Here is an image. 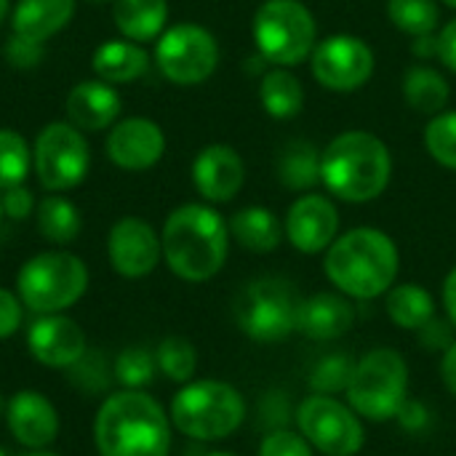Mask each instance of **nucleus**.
<instances>
[{"mask_svg": "<svg viewBox=\"0 0 456 456\" xmlns=\"http://www.w3.org/2000/svg\"><path fill=\"white\" fill-rule=\"evenodd\" d=\"M5 13H8V0H0V21L5 19Z\"/></svg>", "mask_w": 456, "mask_h": 456, "instance_id": "09e8293b", "label": "nucleus"}, {"mask_svg": "<svg viewBox=\"0 0 456 456\" xmlns=\"http://www.w3.org/2000/svg\"><path fill=\"white\" fill-rule=\"evenodd\" d=\"M155 371L158 361L147 347H126L112 363L115 382L123 385V390H144L155 379Z\"/></svg>", "mask_w": 456, "mask_h": 456, "instance_id": "72a5a7b5", "label": "nucleus"}, {"mask_svg": "<svg viewBox=\"0 0 456 456\" xmlns=\"http://www.w3.org/2000/svg\"><path fill=\"white\" fill-rule=\"evenodd\" d=\"M5 422L16 444L29 452H43L59 436L56 406L37 390H19L5 403Z\"/></svg>", "mask_w": 456, "mask_h": 456, "instance_id": "a211bd4d", "label": "nucleus"}, {"mask_svg": "<svg viewBox=\"0 0 456 456\" xmlns=\"http://www.w3.org/2000/svg\"><path fill=\"white\" fill-rule=\"evenodd\" d=\"M393 179L387 144L369 131H345L321 152V184L345 203L377 200Z\"/></svg>", "mask_w": 456, "mask_h": 456, "instance_id": "20e7f679", "label": "nucleus"}, {"mask_svg": "<svg viewBox=\"0 0 456 456\" xmlns=\"http://www.w3.org/2000/svg\"><path fill=\"white\" fill-rule=\"evenodd\" d=\"M21 299L19 294L0 286V342L11 339L21 326Z\"/></svg>", "mask_w": 456, "mask_h": 456, "instance_id": "a19ab883", "label": "nucleus"}, {"mask_svg": "<svg viewBox=\"0 0 456 456\" xmlns=\"http://www.w3.org/2000/svg\"><path fill=\"white\" fill-rule=\"evenodd\" d=\"M444 3H446L449 8H456V0H444Z\"/></svg>", "mask_w": 456, "mask_h": 456, "instance_id": "603ef678", "label": "nucleus"}, {"mask_svg": "<svg viewBox=\"0 0 456 456\" xmlns=\"http://www.w3.org/2000/svg\"><path fill=\"white\" fill-rule=\"evenodd\" d=\"M5 59L16 69H32L43 59V43L13 32L5 43Z\"/></svg>", "mask_w": 456, "mask_h": 456, "instance_id": "58836bf2", "label": "nucleus"}, {"mask_svg": "<svg viewBox=\"0 0 456 456\" xmlns=\"http://www.w3.org/2000/svg\"><path fill=\"white\" fill-rule=\"evenodd\" d=\"M278 182L294 192H307L321 184V150L313 142L294 139L278 155Z\"/></svg>", "mask_w": 456, "mask_h": 456, "instance_id": "cd10ccee", "label": "nucleus"}, {"mask_svg": "<svg viewBox=\"0 0 456 456\" xmlns=\"http://www.w3.org/2000/svg\"><path fill=\"white\" fill-rule=\"evenodd\" d=\"M32 152L16 131L0 128V190L16 187L27 179Z\"/></svg>", "mask_w": 456, "mask_h": 456, "instance_id": "f704fd0d", "label": "nucleus"}, {"mask_svg": "<svg viewBox=\"0 0 456 456\" xmlns=\"http://www.w3.org/2000/svg\"><path fill=\"white\" fill-rule=\"evenodd\" d=\"M37 230L48 243H72L80 232V211L61 195H48L37 206Z\"/></svg>", "mask_w": 456, "mask_h": 456, "instance_id": "c756f323", "label": "nucleus"}, {"mask_svg": "<svg viewBox=\"0 0 456 456\" xmlns=\"http://www.w3.org/2000/svg\"><path fill=\"white\" fill-rule=\"evenodd\" d=\"M0 206H3V214L11 219H27L35 211V198L24 184H16V187L3 190Z\"/></svg>", "mask_w": 456, "mask_h": 456, "instance_id": "79ce46f5", "label": "nucleus"}, {"mask_svg": "<svg viewBox=\"0 0 456 456\" xmlns=\"http://www.w3.org/2000/svg\"><path fill=\"white\" fill-rule=\"evenodd\" d=\"M444 310L449 323L456 329V267L449 270L446 281H444Z\"/></svg>", "mask_w": 456, "mask_h": 456, "instance_id": "49530a36", "label": "nucleus"}, {"mask_svg": "<svg viewBox=\"0 0 456 456\" xmlns=\"http://www.w3.org/2000/svg\"><path fill=\"white\" fill-rule=\"evenodd\" d=\"M3 409H5V403H3V398H0V411H3Z\"/></svg>", "mask_w": 456, "mask_h": 456, "instance_id": "864d4df0", "label": "nucleus"}, {"mask_svg": "<svg viewBox=\"0 0 456 456\" xmlns=\"http://www.w3.org/2000/svg\"><path fill=\"white\" fill-rule=\"evenodd\" d=\"M401 254L395 240L377 227H355L326 248L323 273L350 299L385 297L398 278Z\"/></svg>", "mask_w": 456, "mask_h": 456, "instance_id": "f03ea898", "label": "nucleus"}, {"mask_svg": "<svg viewBox=\"0 0 456 456\" xmlns=\"http://www.w3.org/2000/svg\"><path fill=\"white\" fill-rule=\"evenodd\" d=\"M355 371V358L347 353L323 355L307 374V385L315 395H339L347 393Z\"/></svg>", "mask_w": 456, "mask_h": 456, "instance_id": "2f4dec72", "label": "nucleus"}, {"mask_svg": "<svg viewBox=\"0 0 456 456\" xmlns=\"http://www.w3.org/2000/svg\"><path fill=\"white\" fill-rule=\"evenodd\" d=\"M120 115V94L104 80H83L67 96V118L80 131L110 128Z\"/></svg>", "mask_w": 456, "mask_h": 456, "instance_id": "412c9836", "label": "nucleus"}, {"mask_svg": "<svg viewBox=\"0 0 456 456\" xmlns=\"http://www.w3.org/2000/svg\"><path fill=\"white\" fill-rule=\"evenodd\" d=\"M88 267L69 251H43L27 259L16 275V294L35 315L64 313L83 299Z\"/></svg>", "mask_w": 456, "mask_h": 456, "instance_id": "423d86ee", "label": "nucleus"}, {"mask_svg": "<svg viewBox=\"0 0 456 456\" xmlns=\"http://www.w3.org/2000/svg\"><path fill=\"white\" fill-rule=\"evenodd\" d=\"M294 419L302 438L321 454L355 456L366 444L363 419L350 403H342L334 395H307L297 406Z\"/></svg>", "mask_w": 456, "mask_h": 456, "instance_id": "9d476101", "label": "nucleus"}, {"mask_svg": "<svg viewBox=\"0 0 456 456\" xmlns=\"http://www.w3.org/2000/svg\"><path fill=\"white\" fill-rule=\"evenodd\" d=\"M449 96H452L449 80L438 69L425 67V64H414V67L406 69V75H403V99L414 112H422V115L433 118V115L446 110Z\"/></svg>", "mask_w": 456, "mask_h": 456, "instance_id": "c85d7f7f", "label": "nucleus"}, {"mask_svg": "<svg viewBox=\"0 0 456 456\" xmlns=\"http://www.w3.org/2000/svg\"><path fill=\"white\" fill-rule=\"evenodd\" d=\"M438 59L456 72V19L438 32Z\"/></svg>", "mask_w": 456, "mask_h": 456, "instance_id": "c03bdc74", "label": "nucleus"}, {"mask_svg": "<svg viewBox=\"0 0 456 456\" xmlns=\"http://www.w3.org/2000/svg\"><path fill=\"white\" fill-rule=\"evenodd\" d=\"M155 61L171 83L198 86L214 75L219 64V45L206 27L184 21L163 29L155 45Z\"/></svg>", "mask_w": 456, "mask_h": 456, "instance_id": "9b49d317", "label": "nucleus"}, {"mask_svg": "<svg viewBox=\"0 0 456 456\" xmlns=\"http://www.w3.org/2000/svg\"><path fill=\"white\" fill-rule=\"evenodd\" d=\"M387 318L406 331H419L436 318V299L419 283H398L385 294Z\"/></svg>", "mask_w": 456, "mask_h": 456, "instance_id": "a878e982", "label": "nucleus"}, {"mask_svg": "<svg viewBox=\"0 0 456 456\" xmlns=\"http://www.w3.org/2000/svg\"><path fill=\"white\" fill-rule=\"evenodd\" d=\"M32 163L40 184L48 192H64L77 187L88 174V144L72 123H48L32 147Z\"/></svg>", "mask_w": 456, "mask_h": 456, "instance_id": "f8f14e48", "label": "nucleus"}, {"mask_svg": "<svg viewBox=\"0 0 456 456\" xmlns=\"http://www.w3.org/2000/svg\"><path fill=\"white\" fill-rule=\"evenodd\" d=\"M227 227H230V238H235L246 251H254V254L275 251L286 235L281 219L265 206H246L235 211Z\"/></svg>", "mask_w": 456, "mask_h": 456, "instance_id": "5701e85b", "label": "nucleus"}, {"mask_svg": "<svg viewBox=\"0 0 456 456\" xmlns=\"http://www.w3.org/2000/svg\"><path fill=\"white\" fill-rule=\"evenodd\" d=\"M259 456H313V446L302 438V433L278 428L262 438Z\"/></svg>", "mask_w": 456, "mask_h": 456, "instance_id": "e433bc0d", "label": "nucleus"}, {"mask_svg": "<svg viewBox=\"0 0 456 456\" xmlns=\"http://www.w3.org/2000/svg\"><path fill=\"white\" fill-rule=\"evenodd\" d=\"M425 150L438 166L456 171V112L444 110L430 118L425 128Z\"/></svg>", "mask_w": 456, "mask_h": 456, "instance_id": "c9c22d12", "label": "nucleus"}, {"mask_svg": "<svg viewBox=\"0 0 456 456\" xmlns=\"http://www.w3.org/2000/svg\"><path fill=\"white\" fill-rule=\"evenodd\" d=\"M387 19L401 32L422 37L436 35L441 24V8L436 0H387Z\"/></svg>", "mask_w": 456, "mask_h": 456, "instance_id": "7c9ffc66", "label": "nucleus"}, {"mask_svg": "<svg viewBox=\"0 0 456 456\" xmlns=\"http://www.w3.org/2000/svg\"><path fill=\"white\" fill-rule=\"evenodd\" d=\"M168 270L187 283L211 281L227 262L230 227L219 211L203 203L174 208L160 232Z\"/></svg>", "mask_w": 456, "mask_h": 456, "instance_id": "7ed1b4c3", "label": "nucleus"}, {"mask_svg": "<svg viewBox=\"0 0 456 456\" xmlns=\"http://www.w3.org/2000/svg\"><path fill=\"white\" fill-rule=\"evenodd\" d=\"M246 182L243 158L230 144H208L195 155L192 184L208 203H230Z\"/></svg>", "mask_w": 456, "mask_h": 456, "instance_id": "6ab92c4d", "label": "nucleus"}, {"mask_svg": "<svg viewBox=\"0 0 456 456\" xmlns=\"http://www.w3.org/2000/svg\"><path fill=\"white\" fill-rule=\"evenodd\" d=\"M171 425L192 441H222L246 419L243 395L222 379H192L182 385L168 409Z\"/></svg>", "mask_w": 456, "mask_h": 456, "instance_id": "39448f33", "label": "nucleus"}, {"mask_svg": "<svg viewBox=\"0 0 456 456\" xmlns=\"http://www.w3.org/2000/svg\"><path fill=\"white\" fill-rule=\"evenodd\" d=\"M155 361H158V371L179 385L192 382L195 371H198V353L195 345L182 339V337H166L158 350H155Z\"/></svg>", "mask_w": 456, "mask_h": 456, "instance_id": "473e14b6", "label": "nucleus"}, {"mask_svg": "<svg viewBox=\"0 0 456 456\" xmlns=\"http://www.w3.org/2000/svg\"><path fill=\"white\" fill-rule=\"evenodd\" d=\"M297 289L275 275L256 278L243 286L235 299V323L238 329L262 345H275L289 339L297 331V310H299Z\"/></svg>", "mask_w": 456, "mask_h": 456, "instance_id": "1a4fd4ad", "label": "nucleus"}, {"mask_svg": "<svg viewBox=\"0 0 456 456\" xmlns=\"http://www.w3.org/2000/svg\"><path fill=\"white\" fill-rule=\"evenodd\" d=\"M75 16V0H19L11 13V24L16 35L45 43L56 32H61Z\"/></svg>", "mask_w": 456, "mask_h": 456, "instance_id": "4be33fe9", "label": "nucleus"}, {"mask_svg": "<svg viewBox=\"0 0 456 456\" xmlns=\"http://www.w3.org/2000/svg\"><path fill=\"white\" fill-rule=\"evenodd\" d=\"M347 403L366 422H390L409 398V366L393 347L369 350L355 361Z\"/></svg>", "mask_w": 456, "mask_h": 456, "instance_id": "0eeeda50", "label": "nucleus"}, {"mask_svg": "<svg viewBox=\"0 0 456 456\" xmlns=\"http://www.w3.org/2000/svg\"><path fill=\"white\" fill-rule=\"evenodd\" d=\"M0 216H3V206H0Z\"/></svg>", "mask_w": 456, "mask_h": 456, "instance_id": "6e6d98bb", "label": "nucleus"}, {"mask_svg": "<svg viewBox=\"0 0 456 456\" xmlns=\"http://www.w3.org/2000/svg\"><path fill=\"white\" fill-rule=\"evenodd\" d=\"M355 323V307L342 291H318L299 302L297 331L313 342H331L345 337Z\"/></svg>", "mask_w": 456, "mask_h": 456, "instance_id": "aec40b11", "label": "nucleus"}, {"mask_svg": "<svg viewBox=\"0 0 456 456\" xmlns=\"http://www.w3.org/2000/svg\"><path fill=\"white\" fill-rule=\"evenodd\" d=\"M107 256L118 275L128 281L147 278L163 259L160 235L139 216L118 219L107 235Z\"/></svg>", "mask_w": 456, "mask_h": 456, "instance_id": "4468645a", "label": "nucleus"}, {"mask_svg": "<svg viewBox=\"0 0 456 456\" xmlns=\"http://www.w3.org/2000/svg\"><path fill=\"white\" fill-rule=\"evenodd\" d=\"M69 371V379L80 387V390H88V393H96V390H102L110 379L104 377L107 374V361H102V358H94L91 355V350L72 366V369H67Z\"/></svg>", "mask_w": 456, "mask_h": 456, "instance_id": "4c0bfd02", "label": "nucleus"}, {"mask_svg": "<svg viewBox=\"0 0 456 456\" xmlns=\"http://www.w3.org/2000/svg\"><path fill=\"white\" fill-rule=\"evenodd\" d=\"M441 379H444L446 390L456 398V339L454 345L444 353V358H441Z\"/></svg>", "mask_w": 456, "mask_h": 456, "instance_id": "a18cd8bd", "label": "nucleus"}, {"mask_svg": "<svg viewBox=\"0 0 456 456\" xmlns=\"http://www.w3.org/2000/svg\"><path fill=\"white\" fill-rule=\"evenodd\" d=\"M411 48L419 56H438V35H422V37H417V43Z\"/></svg>", "mask_w": 456, "mask_h": 456, "instance_id": "de8ad7c7", "label": "nucleus"}, {"mask_svg": "<svg viewBox=\"0 0 456 456\" xmlns=\"http://www.w3.org/2000/svg\"><path fill=\"white\" fill-rule=\"evenodd\" d=\"M115 27L126 35V40L147 43L160 37L168 21L166 0H115L112 5Z\"/></svg>", "mask_w": 456, "mask_h": 456, "instance_id": "393cba45", "label": "nucleus"}, {"mask_svg": "<svg viewBox=\"0 0 456 456\" xmlns=\"http://www.w3.org/2000/svg\"><path fill=\"white\" fill-rule=\"evenodd\" d=\"M99 456H168L171 417L144 390H120L104 398L94 419Z\"/></svg>", "mask_w": 456, "mask_h": 456, "instance_id": "f257e3e1", "label": "nucleus"}, {"mask_svg": "<svg viewBox=\"0 0 456 456\" xmlns=\"http://www.w3.org/2000/svg\"><path fill=\"white\" fill-rule=\"evenodd\" d=\"M208 456H235V454H227V452H214V454Z\"/></svg>", "mask_w": 456, "mask_h": 456, "instance_id": "3c124183", "label": "nucleus"}, {"mask_svg": "<svg viewBox=\"0 0 456 456\" xmlns=\"http://www.w3.org/2000/svg\"><path fill=\"white\" fill-rule=\"evenodd\" d=\"M94 72L104 83H131L150 67V56L134 40H107L94 51Z\"/></svg>", "mask_w": 456, "mask_h": 456, "instance_id": "b1692460", "label": "nucleus"}, {"mask_svg": "<svg viewBox=\"0 0 456 456\" xmlns=\"http://www.w3.org/2000/svg\"><path fill=\"white\" fill-rule=\"evenodd\" d=\"M24 456H59V454H51V452H29V454Z\"/></svg>", "mask_w": 456, "mask_h": 456, "instance_id": "8fccbe9b", "label": "nucleus"}, {"mask_svg": "<svg viewBox=\"0 0 456 456\" xmlns=\"http://www.w3.org/2000/svg\"><path fill=\"white\" fill-rule=\"evenodd\" d=\"M0 456H5V452H3V449H0Z\"/></svg>", "mask_w": 456, "mask_h": 456, "instance_id": "5fc2aeb1", "label": "nucleus"}, {"mask_svg": "<svg viewBox=\"0 0 456 456\" xmlns=\"http://www.w3.org/2000/svg\"><path fill=\"white\" fill-rule=\"evenodd\" d=\"M315 80L337 94L358 91L374 75V51L355 35H331L318 40L310 53Z\"/></svg>", "mask_w": 456, "mask_h": 456, "instance_id": "ddd939ff", "label": "nucleus"}, {"mask_svg": "<svg viewBox=\"0 0 456 456\" xmlns=\"http://www.w3.org/2000/svg\"><path fill=\"white\" fill-rule=\"evenodd\" d=\"M283 232L297 251L323 254L339 235V211L326 195L305 192L291 203Z\"/></svg>", "mask_w": 456, "mask_h": 456, "instance_id": "2eb2a0df", "label": "nucleus"}, {"mask_svg": "<svg viewBox=\"0 0 456 456\" xmlns=\"http://www.w3.org/2000/svg\"><path fill=\"white\" fill-rule=\"evenodd\" d=\"M166 152V136L155 120L126 118L107 136V155L123 171H147Z\"/></svg>", "mask_w": 456, "mask_h": 456, "instance_id": "f3484780", "label": "nucleus"}, {"mask_svg": "<svg viewBox=\"0 0 456 456\" xmlns=\"http://www.w3.org/2000/svg\"><path fill=\"white\" fill-rule=\"evenodd\" d=\"M259 102L265 112L275 120H291L305 107V88L289 67H275L262 75Z\"/></svg>", "mask_w": 456, "mask_h": 456, "instance_id": "bb28decb", "label": "nucleus"}, {"mask_svg": "<svg viewBox=\"0 0 456 456\" xmlns=\"http://www.w3.org/2000/svg\"><path fill=\"white\" fill-rule=\"evenodd\" d=\"M454 326L449 323V318L444 321V318H433L428 326H422L419 329V342H422V347L425 350H430V353H446L452 345H454Z\"/></svg>", "mask_w": 456, "mask_h": 456, "instance_id": "ea45409f", "label": "nucleus"}, {"mask_svg": "<svg viewBox=\"0 0 456 456\" xmlns=\"http://www.w3.org/2000/svg\"><path fill=\"white\" fill-rule=\"evenodd\" d=\"M395 419H398V422L403 425V430H409V433H422V430H428V425H430L428 409H425L419 401H409V398H406V403L401 406V411H398Z\"/></svg>", "mask_w": 456, "mask_h": 456, "instance_id": "37998d69", "label": "nucleus"}, {"mask_svg": "<svg viewBox=\"0 0 456 456\" xmlns=\"http://www.w3.org/2000/svg\"><path fill=\"white\" fill-rule=\"evenodd\" d=\"M27 350L45 369H72L88 353V345L83 329L72 318L53 313L40 315L29 326Z\"/></svg>", "mask_w": 456, "mask_h": 456, "instance_id": "dca6fc26", "label": "nucleus"}, {"mask_svg": "<svg viewBox=\"0 0 456 456\" xmlns=\"http://www.w3.org/2000/svg\"><path fill=\"white\" fill-rule=\"evenodd\" d=\"M254 43L275 67L302 64L318 45V24L302 0H265L254 16Z\"/></svg>", "mask_w": 456, "mask_h": 456, "instance_id": "6e6552de", "label": "nucleus"}]
</instances>
